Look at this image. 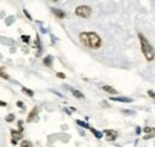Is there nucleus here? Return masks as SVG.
Returning <instances> with one entry per match:
<instances>
[{
  "instance_id": "nucleus-12",
  "label": "nucleus",
  "mask_w": 155,
  "mask_h": 147,
  "mask_svg": "<svg viewBox=\"0 0 155 147\" xmlns=\"http://www.w3.org/2000/svg\"><path fill=\"white\" fill-rule=\"evenodd\" d=\"M36 112H37V109H36V108H35V109H32V111L29 114V117H28V120H26V121H28V122H31V121H32V117L36 115Z\"/></svg>"
},
{
  "instance_id": "nucleus-21",
  "label": "nucleus",
  "mask_w": 155,
  "mask_h": 147,
  "mask_svg": "<svg viewBox=\"0 0 155 147\" xmlns=\"http://www.w3.org/2000/svg\"><path fill=\"white\" fill-rule=\"evenodd\" d=\"M152 130H153V129L149 128V127H146V128H144V132H146V133H150Z\"/></svg>"
},
{
  "instance_id": "nucleus-4",
  "label": "nucleus",
  "mask_w": 155,
  "mask_h": 147,
  "mask_svg": "<svg viewBox=\"0 0 155 147\" xmlns=\"http://www.w3.org/2000/svg\"><path fill=\"white\" fill-rule=\"evenodd\" d=\"M104 134H106V139H107V141H112V140H115L117 138V132L115 130H110V129H106V130H104Z\"/></svg>"
},
{
  "instance_id": "nucleus-11",
  "label": "nucleus",
  "mask_w": 155,
  "mask_h": 147,
  "mask_svg": "<svg viewBox=\"0 0 155 147\" xmlns=\"http://www.w3.org/2000/svg\"><path fill=\"white\" fill-rule=\"evenodd\" d=\"M90 129H91V132L94 134V136H96V138H98V139H100V138L104 135V134H101V132H98V130H96L94 128H91V127H90Z\"/></svg>"
},
{
  "instance_id": "nucleus-10",
  "label": "nucleus",
  "mask_w": 155,
  "mask_h": 147,
  "mask_svg": "<svg viewBox=\"0 0 155 147\" xmlns=\"http://www.w3.org/2000/svg\"><path fill=\"white\" fill-rule=\"evenodd\" d=\"M71 92L77 97V98H84V94L81 93L80 91H78V90H74V89H71Z\"/></svg>"
},
{
  "instance_id": "nucleus-24",
  "label": "nucleus",
  "mask_w": 155,
  "mask_h": 147,
  "mask_svg": "<svg viewBox=\"0 0 155 147\" xmlns=\"http://www.w3.org/2000/svg\"><path fill=\"white\" fill-rule=\"evenodd\" d=\"M0 105H1V107H6V103H4V102L0 101Z\"/></svg>"
},
{
  "instance_id": "nucleus-13",
  "label": "nucleus",
  "mask_w": 155,
  "mask_h": 147,
  "mask_svg": "<svg viewBox=\"0 0 155 147\" xmlns=\"http://www.w3.org/2000/svg\"><path fill=\"white\" fill-rule=\"evenodd\" d=\"M77 123L79 125V126L84 127V128H88V129H90V126H88L86 122H82V121H80V120H77Z\"/></svg>"
},
{
  "instance_id": "nucleus-6",
  "label": "nucleus",
  "mask_w": 155,
  "mask_h": 147,
  "mask_svg": "<svg viewBox=\"0 0 155 147\" xmlns=\"http://www.w3.org/2000/svg\"><path fill=\"white\" fill-rule=\"evenodd\" d=\"M53 12H54V15H56V17H58V19H63L66 17V13H64L63 11L58 10V9H53Z\"/></svg>"
},
{
  "instance_id": "nucleus-18",
  "label": "nucleus",
  "mask_w": 155,
  "mask_h": 147,
  "mask_svg": "<svg viewBox=\"0 0 155 147\" xmlns=\"http://www.w3.org/2000/svg\"><path fill=\"white\" fill-rule=\"evenodd\" d=\"M0 77H1V78H4V79H8V78H10L7 74L2 72V70H1V68H0Z\"/></svg>"
},
{
  "instance_id": "nucleus-3",
  "label": "nucleus",
  "mask_w": 155,
  "mask_h": 147,
  "mask_svg": "<svg viewBox=\"0 0 155 147\" xmlns=\"http://www.w3.org/2000/svg\"><path fill=\"white\" fill-rule=\"evenodd\" d=\"M92 13V9L87 5H82V6H78L77 10H75V15L78 17H81V18H88Z\"/></svg>"
},
{
  "instance_id": "nucleus-16",
  "label": "nucleus",
  "mask_w": 155,
  "mask_h": 147,
  "mask_svg": "<svg viewBox=\"0 0 155 147\" xmlns=\"http://www.w3.org/2000/svg\"><path fill=\"white\" fill-rule=\"evenodd\" d=\"M23 92H25V93H28L30 97H32L34 96V92L31 91V90H29V89H25V87H23Z\"/></svg>"
},
{
  "instance_id": "nucleus-2",
  "label": "nucleus",
  "mask_w": 155,
  "mask_h": 147,
  "mask_svg": "<svg viewBox=\"0 0 155 147\" xmlns=\"http://www.w3.org/2000/svg\"><path fill=\"white\" fill-rule=\"evenodd\" d=\"M138 38L141 42V47H142V52L146 56V59L148 61H153L154 60V49L152 47V44L149 43V41L144 37L143 34H138Z\"/></svg>"
},
{
  "instance_id": "nucleus-15",
  "label": "nucleus",
  "mask_w": 155,
  "mask_h": 147,
  "mask_svg": "<svg viewBox=\"0 0 155 147\" xmlns=\"http://www.w3.org/2000/svg\"><path fill=\"white\" fill-rule=\"evenodd\" d=\"M21 41H23L24 43H29V41H30V36H28V35H26V36H25V35H23V36H21Z\"/></svg>"
},
{
  "instance_id": "nucleus-20",
  "label": "nucleus",
  "mask_w": 155,
  "mask_h": 147,
  "mask_svg": "<svg viewBox=\"0 0 155 147\" xmlns=\"http://www.w3.org/2000/svg\"><path fill=\"white\" fill-rule=\"evenodd\" d=\"M122 112H124V114H130V115H134V111H129V110H123Z\"/></svg>"
},
{
  "instance_id": "nucleus-23",
  "label": "nucleus",
  "mask_w": 155,
  "mask_h": 147,
  "mask_svg": "<svg viewBox=\"0 0 155 147\" xmlns=\"http://www.w3.org/2000/svg\"><path fill=\"white\" fill-rule=\"evenodd\" d=\"M17 105H18V107H19V108H21V109H23V108H24V105H23V103H21V102H18V103H17Z\"/></svg>"
},
{
  "instance_id": "nucleus-19",
  "label": "nucleus",
  "mask_w": 155,
  "mask_h": 147,
  "mask_svg": "<svg viewBox=\"0 0 155 147\" xmlns=\"http://www.w3.org/2000/svg\"><path fill=\"white\" fill-rule=\"evenodd\" d=\"M56 75H58L60 79H64V78H66V75H64V74H63V73H60V72H58V73L56 74Z\"/></svg>"
},
{
  "instance_id": "nucleus-5",
  "label": "nucleus",
  "mask_w": 155,
  "mask_h": 147,
  "mask_svg": "<svg viewBox=\"0 0 155 147\" xmlns=\"http://www.w3.org/2000/svg\"><path fill=\"white\" fill-rule=\"evenodd\" d=\"M111 101L123 102V103H131L133 102V99L131 98H128V97H111Z\"/></svg>"
},
{
  "instance_id": "nucleus-9",
  "label": "nucleus",
  "mask_w": 155,
  "mask_h": 147,
  "mask_svg": "<svg viewBox=\"0 0 155 147\" xmlns=\"http://www.w3.org/2000/svg\"><path fill=\"white\" fill-rule=\"evenodd\" d=\"M51 59H53V57H51L50 55H48L47 57H44V60H43L44 65H47L48 67H50V66H51Z\"/></svg>"
},
{
  "instance_id": "nucleus-17",
  "label": "nucleus",
  "mask_w": 155,
  "mask_h": 147,
  "mask_svg": "<svg viewBox=\"0 0 155 147\" xmlns=\"http://www.w3.org/2000/svg\"><path fill=\"white\" fill-rule=\"evenodd\" d=\"M13 120H15V116H13L12 114H10L8 116H6V121H7V122H12Z\"/></svg>"
},
{
  "instance_id": "nucleus-8",
  "label": "nucleus",
  "mask_w": 155,
  "mask_h": 147,
  "mask_svg": "<svg viewBox=\"0 0 155 147\" xmlns=\"http://www.w3.org/2000/svg\"><path fill=\"white\" fill-rule=\"evenodd\" d=\"M103 90L106 91L107 93H110V94H117V90H115L114 87H111V86H109V85L103 86Z\"/></svg>"
},
{
  "instance_id": "nucleus-22",
  "label": "nucleus",
  "mask_w": 155,
  "mask_h": 147,
  "mask_svg": "<svg viewBox=\"0 0 155 147\" xmlns=\"http://www.w3.org/2000/svg\"><path fill=\"white\" fill-rule=\"evenodd\" d=\"M148 94H149V96L153 98V97H154V91H152V90H150V91H148Z\"/></svg>"
},
{
  "instance_id": "nucleus-7",
  "label": "nucleus",
  "mask_w": 155,
  "mask_h": 147,
  "mask_svg": "<svg viewBox=\"0 0 155 147\" xmlns=\"http://www.w3.org/2000/svg\"><path fill=\"white\" fill-rule=\"evenodd\" d=\"M21 132L23 130H19V132H16V130H11V134H12V138L13 139H16V140H19V139H21L23 138V134H21Z\"/></svg>"
},
{
  "instance_id": "nucleus-14",
  "label": "nucleus",
  "mask_w": 155,
  "mask_h": 147,
  "mask_svg": "<svg viewBox=\"0 0 155 147\" xmlns=\"http://www.w3.org/2000/svg\"><path fill=\"white\" fill-rule=\"evenodd\" d=\"M31 146H32L31 142H30V141H25V140L20 144V147H31Z\"/></svg>"
},
{
  "instance_id": "nucleus-25",
  "label": "nucleus",
  "mask_w": 155,
  "mask_h": 147,
  "mask_svg": "<svg viewBox=\"0 0 155 147\" xmlns=\"http://www.w3.org/2000/svg\"><path fill=\"white\" fill-rule=\"evenodd\" d=\"M53 1H58V0H53Z\"/></svg>"
},
{
  "instance_id": "nucleus-1",
  "label": "nucleus",
  "mask_w": 155,
  "mask_h": 147,
  "mask_svg": "<svg viewBox=\"0 0 155 147\" xmlns=\"http://www.w3.org/2000/svg\"><path fill=\"white\" fill-rule=\"evenodd\" d=\"M79 39L82 46H85L88 49L97 50L101 47V38L96 32H81L79 35Z\"/></svg>"
}]
</instances>
